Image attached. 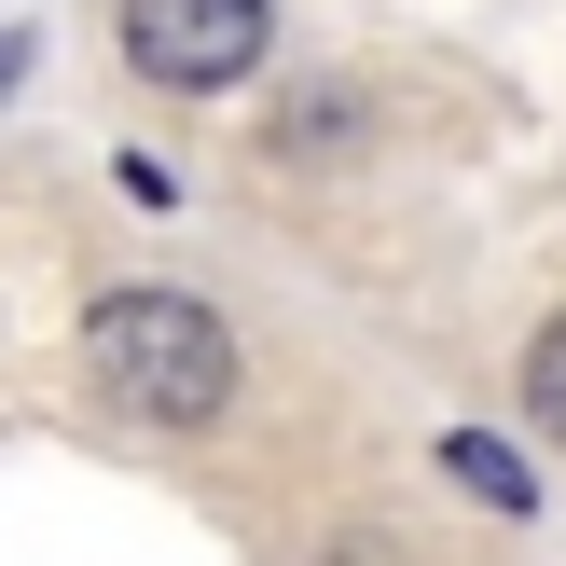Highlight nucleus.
<instances>
[{
  "instance_id": "5",
  "label": "nucleus",
  "mask_w": 566,
  "mask_h": 566,
  "mask_svg": "<svg viewBox=\"0 0 566 566\" xmlns=\"http://www.w3.org/2000/svg\"><path fill=\"white\" fill-rule=\"evenodd\" d=\"M525 415H539V429L566 442V318L539 332V346H525Z\"/></svg>"
},
{
  "instance_id": "1",
  "label": "nucleus",
  "mask_w": 566,
  "mask_h": 566,
  "mask_svg": "<svg viewBox=\"0 0 566 566\" xmlns=\"http://www.w3.org/2000/svg\"><path fill=\"white\" fill-rule=\"evenodd\" d=\"M83 374L138 429H221L235 415V332L193 291H97L83 304Z\"/></svg>"
},
{
  "instance_id": "2",
  "label": "nucleus",
  "mask_w": 566,
  "mask_h": 566,
  "mask_svg": "<svg viewBox=\"0 0 566 566\" xmlns=\"http://www.w3.org/2000/svg\"><path fill=\"white\" fill-rule=\"evenodd\" d=\"M111 42H125V70L166 83V97H221V83L263 70L276 0H125V14H111Z\"/></svg>"
},
{
  "instance_id": "6",
  "label": "nucleus",
  "mask_w": 566,
  "mask_h": 566,
  "mask_svg": "<svg viewBox=\"0 0 566 566\" xmlns=\"http://www.w3.org/2000/svg\"><path fill=\"white\" fill-rule=\"evenodd\" d=\"M28 55H42V42H28V28H0V97L28 83Z\"/></svg>"
},
{
  "instance_id": "4",
  "label": "nucleus",
  "mask_w": 566,
  "mask_h": 566,
  "mask_svg": "<svg viewBox=\"0 0 566 566\" xmlns=\"http://www.w3.org/2000/svg\"><path fill=\"white\" fill-rule=\"evenodd\" d=\"M332 138H359V83H304L276 111V153H332Z\"/></svg>"
},
{
  "instance_id": "3",
  "label": "nucleus",
  "mask_w": 566,
  "mask_h": 566,
  "mask_svg": "<svg viewBox=\"0 0 566 566\" xmlns=\"http://www.w3.org/2000/svg\"><path fill=\"white\" fill-rule=\"evenodd\" d=\"M442 470H457L470 497H497V512H539V470H525L512 442H484V429H457V442H442Z\"/></svg>"
}]
</instances>
